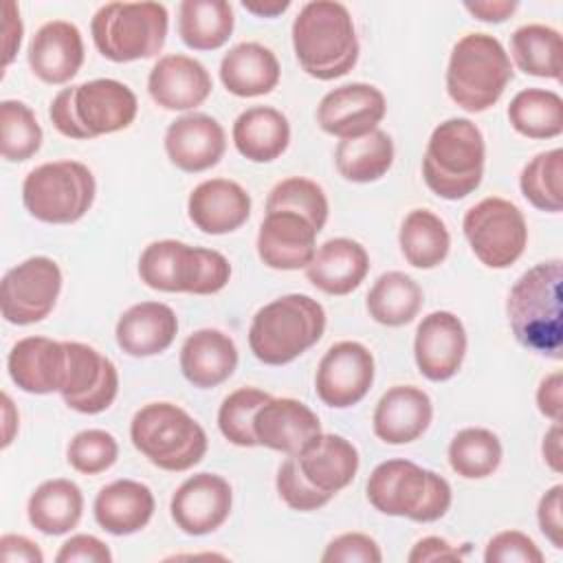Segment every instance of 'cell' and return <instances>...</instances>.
I'll use <instances>...</instances> for the list:
<instances>
[{"label": "cell", "instance_id": "6da1fadb", "mask_svg": "<svg viewBox=\"0 0 563 563\" xmlns=\"http://www.w3.org/2000/svg\"><path fill=\"white\" fill-rule=\"evenodd\" d=\"M561 282V260L541 262L512 284L506 303L515 339L526 350L550 358H561L563 350Z\"/></svg>", "mask_w": 563, "mask_h": 563}, {"label": "cell", "instance_id": "7a4b0ae2", "mask_svg": "<svg viewBox=\"0 0 563 563\" xmlns=\"http://www.w3.org/2000/svg\"><path fill=\"white\" fill-rule=\"evenodd\" d=\"M292 46L299 66L314 79L347 75L358 59V40L345 4L306 2L292 22Z\"/></svg>", "mask_w": 563, "mask_h": 563}, {"label": "cell", "instance_id": "3957f363", "mask_svg": "<svg viewBox=\"0 0 563 563\" xmlns=\"http://www.w3.org/2000/svg\"><path fill=\"white\" fill-rule=\"evenodd\" d=\"M486 145L479 128L462 117L442 121L429 136L422 178L444 200H462L473 194L484 176Z\"/></svg>", "mask_w": 563, "mask_h": 563}, {"label": "cell", "instance_id": "277c9868", "mask_svg": "<svg viewBox=\"0 0 563 563\" xmlns=\"http://www.w3.org/2000/svg\"><path fill=\"white\" fill-rule=\"evenodd\" d=\"M139 110L136 95L117 79H92L55 95L48 117L68 139H95L125 130Z\"/></svg>", "mask_w": 563, "mask_h": 563}, {"label": "cell", "instance_id": "5b68a950", "mask_svg": "<svg viewBox=\"0 0 563 563\" xmlns=\"http://www.w3.org/2000/svg\"><path fill=\"white\" fill-rule=\"evenodd\" d=\"M325 330L323 306L308 295H284L260 308L249 328V345L257 361L286 365L310 350Z\"/></svg>", "mask_w": 563, "mask_h": 563}, {"label": "cell", "instance_id": "8992f818", "mask_svg": "<svg viewBox=\"0 0 563 563\" xmlns=\"http://www.w3.org/2000/svg\"><path fill=\"white\" fill-rule=\"evenodd\" d=\"M367 499L383 515L429 523L446 515L453 495L442 475L409 460H387L372 471Z\"/></svg>", "mask_w": 563, "mask_h": 563}, {"label": "cell", "instance_id": "52a82bcc", "mask_svg": "<svg viewBox=\"0 0 563 563\" xmlns=\"http://www.w3.org/2000/svg\"><path fill=\"white\" fill-rule=\"evenodd\" d=\"M512 64L501 42L488 33H468L457 40L446 68V92L466 112H484L499 101Z\"/></svg>", "mask_w": 563, "mask_h": 563}, {"label": "cell", "instance_id": "ba28073f", "mask_svg": "<svg viewBox=\"0 0 563 563\" xmlns=\"http://www.w3.org/2000/svg\"><path fill=\"white\" fill-rule=\"evenodd\" d=\"M139 277L145 286L163 292L213 295L229 284L231 264L220 251L158 240L141 253Z\"/></svg>", "mask_w": 563, "mask_h": 563}, {"label": "cell", "instance_id": "9c48e42d", "mask_svg": "<svg viewBox=\"0 0 563 563\" xmlns=\"http://www.w3.org/2000/svg\"><path fill=\"white\" fill-rule=\"evenodd\" d=\"M130 440L154 466L189 471L207 453L205 429L178 405L150 402L130 422Z\"/></svg>", "mask_w": 563, "mask_h": 563}, {"label": "cell", "instance_id": "30bf717a", "mask_svg": "<svg viewBox=\"0 0 563 563\" xmlns=\"http://www.w3.org/2000/svg\"><path fill=\"white\" fill-rule=\"evenodd\" d=\"M169 15L161 2H108L97 9L90 33L97 51L110 62L150 59L161 53Z\"/></svg>", "mask_w": 563, "mask_h": 563}, {"label": "cell", "instance_id": "8fae6325", "mask_svg": "<svg viewBox=\"0 0 563 563\" xmlns=\"http://www.w3.org/2000/svg\"><path fill=\"white\" fill-rule=\"evenodd\" d=\"M97 183L79 161H53L31 169L22 185L26 211L48 224H73L95 202Z\"/></svg>", "mask_w": 563, "mask_h": 563}, {"label": "cell", "instance_id": "7c38bea8", "mask_svg": "<svg viewBox=\"0 0 563 563\" xmlns=\"http://www.w3.org/2000/svg\"><path fill=\"white\" fill-rule=\"evenodd\" d=\"M464 235L475 257L488 268H508L528 244V227L521 209L506 198H484L462 220Z\"/></svg>", "mask_w": 563, "mask_h": 563}, {"label": "cell", "instance_id": "4fadbf2b", "mask_svg": "<svg viewBox=\"0 0 563 563\" xmlns=\"http://www.w3.org/2000/svg\"><path fill=\"white\" fill-rule=\"evenodd\" d=\"M62 290V271L55 260L35 255L13 266L0 286V310L13 325L42 321L55 308Z\"/></svg>", "mask_w": 563, "mask_h": 563}, {"label": "cell", "instance_id": "5bb4252c", "mask_svg": "<svg viewBox=\"0 0 563 563\" xmlns=\"http://www.w3.org/2000/svg\"><path fill=\"white\" fill-rule=\"evenodd\" d=\"M66 372L59 387L64 402L79 413L106 411L119 391V372L114 363L95 347L77 341H64Z\"/></svg>", "mask_w": 563, "mask_h": 563}, {"label": "cell", "instance_id": "9a60e30c", "mask_svg": "<svg viewBox=\"0 0 563 563\" xmlns=\"http://www.w3.org/2000/svg\"><path fill=\"white\" fill-rule=\"evenodd\" d=\"M374 383V356L358 341H339L321 356L314 389L323 405L347 409L365 398Z\"/></svg>", "mask_w": 563, "mask_h": 563}, {"label": "cell", "instance_id": "2e32d148", "mask_svg": "<svg viewBox=\"0 0 563 563\" xmlns=\"http://www.w3.org/2000/svg\"><path fill=\"white\" fill-rule=\"evenodd\" d=\"M387 110L385 95L372 84H345L330 90L317 108V123L323 132L343 139H358L378 128Z\"/></svg>", "mask_w": 563, "mask_h": 563}, {"label": "cell", "instance_id": "e0dca14e", "mask_svg": "<svg viewBox=\"0 0 563 563\" xmlns=\"http://www.w3.org/2000/svg\"><path fill=\"white\" fill-rule=\"evenodd\" d=\"M233 493L224 477L216 473H196L185 479L169 504L174 523L191 537L218 530L231 512Z\"/></svg>", "mask_w": 563, "mask_h": 563}, {"label": "cell", "instance_id": "ac0fdd59", "mask_svg": "<svg viewBox=\"0 0 563 563\" xmlns=\"http://www.w3.org/2000/svg\"><path fill=\"white\" fill-rule=\"evenodd\" d=\"M466 354V330L446 310L427 314L416 330L413 356L420 374L433 383L449 380L462 367Z\"/></svg>", "mask_w": 563, "mask_h": 563}, {"label": "cell", "instance_id": "d6986e66", "mask_svg": "<svg viewBox=\"0 0 563 563\" xmlns=\"http://www.w3.org/2000/svg\"><path fill=\"white\" fill-rule=\"evenodd\" d=\"M317 229L295 211H268L257 233V255L275 271L306 268L317 251Z\"/></svg>", "mask_w": 563, "mask_h": 563}, {"label": "cell", "instance_id": "ffe728a7", "mask_svg": "<svg viewBox=\"0 0 563 563\" xmlns=\"http://www.w3.org/2000/svg\"><path fill=\"white\" fill-rule=\"evenodd\" d=\"M227 150L224 128L209 114H185L169 123L165 132V152L172 165L198 174L220 163Z\"/></svg>", "mask_w": 563, "mask_h": 563}, {"label": "cell", "instance_id": "44dd1931", "mask_svg": "<svg viewBox=\"0 0 563 563\" xmlns=\"http://www.w3.org/2000/svg\"><path fill=\"white\" fill-rule=\"evenodd\" d=\"M209 70L189 55H163L147 77V92L165 110H191L211 95Z\"/></svg>", "mask_w": 563, "mask_h": 563}, {"label": "cell", "instance_id": "7402d4cb", "mask_svg": "<svg viewBox=\"0 0 563 563\" xmlns=\"http://www.w3.org/2000/svg\"><path fill=\"white\" fill-rule=\"evenodd\" d=\"M26 57L37 79L44 84H66L84 64L81 33L66 20L46 22L35 31Z\"/></svg>", "mask_w": 563, "mask_h": 563}, {"label": "cell", "instance_id": "603a6c76", "mask_svg": "<svg viewBox=\"0 0 563 563\" xmlns=\"http://www.w3.org/2000/svg\"><path fill=\"white\" fill-rule=\"evenodd\" d=\"M189 220L209 235L240 229L251 216V196L242 185L227 178L202 180L187 200Z\"/></svg>", "mask_w": 563, "mask_h": 563}, {"label": "cell", "instance_id": "cb8c5ba5", "mask_svg": "<svg viewBox=\"0 0 563 563\" xmlns=\"http://www.w3.org/2000/svg\"><path fill=\"white\" fill-rule=\"evenodd\" d=\"M253 433L257 444L295 455L308 440L321 433V422L301 400L271 396L253 418Z\"/></svg>", "mask_w": 563, "mask_h": 563}, {"label": "cell", "instance_id": "d4e9b609", "mask_svg": "<svg viewBox=\"0 0 563 563\" xmlns=\"http://www.w3.org/2000/svg\"><path fill=\"white\" fill-rule=\"evenodd\" d=\"M431 418L433 405L427 391L413 385H396L376 402L372 427L383 442L407 444L429 429Z\"/></svg>", "mask_w": 563, "mask_h": 563}, {"label": "cell", "instance_id": "484cf974", "mask_svg": "<svg viewBox=\"0 0 563 563\" xmlns=\"http://www.w3.org/2000/svg\"><path fill=\"white\" fill-rule=\"evenodd\" d=\"M9 376L26 394L59 391L66 372L64 341L24 336L9 352Z\"/></svg>", "mask_w": 563, "mask_h": 563}, {"label": "cell", "instance_id": "4316f807", "mask_svg": "<svg viewBox=\"0 0 563 563\" xmlns=\"http://www.w3.org/2000/svg\"><path fill=\"white\" fill-rule=\"evenodd\" d=\"M295 457L303 477L330 497L343 490L358 471V451L350 440L334 433H317Z\"/></svg>", "mask_w": 563, "mask_h": 563}, {"label": "cell", "instance_id": "83f0119b", "mask_svg": "<svg viewBox=\"0 0 563 563\" xmlns=\"http://www.w3.org/2000/svg\"><path fill=\"white\" fill-rule=\"evenodd\" d=\"M369 271L365 246L350 238L323 242L306 266L308 282L328 295H347L361 286Z\"/></svg>", "mask_w": 563, "mask_h": 563}, {"label": "cell", "instance_id": "f1b7e54d", "mask_svg": "<svg viewBox=\"0 0 563 563\" xmlns=\"http://www.w3.org/2000/svg\"><path fill=\"white\" fill-rule=\"evenodd\" d=\"M178 332L176 312L161 301H141L117 321V343L130 356H154L165 352Z\"/></svg>", "mask_w": 563, "mask_h": 563}, {"label": "cell", "instance_id": "f546056e", "mask_svg": "<svg viewBox=\"0 0 563 563\" xmlns=\"http://www.w3.org/2000/svg\"><path fill=\"white\" fill-rule=\"evenodd\" d=\"M238 367V347L220 330L202 328L189 334L180 347L183 376L200 389L224 383Z\"/></svg>", "mask_w": 563, "mask_h": 563}, {"label": "cell", "instance_id": "4dcf8cb0", "mask_svg": "<svg viewBox=\"0 0 563 563\" xmlns=\"http://www.w3.org/2000/svg\"><path fill=\"white\" fill-rule=\"evenodd\" d=\"M154 506L150 486L134 479H117L97 493L92 510L97 523L106 532L125 537L150 523Z\"/></svg>", "mask_w": 563, "mask_h": 563}, {"label": "cell", "instance_id": "1f68e13d", "mask_svg": "<svg viewBox=\"0 0 563 563\" xmlns=\"http://www.w3.org/2000/svg\"><path fill=\"white\" fill-rule=\"evenodd\" d=\"M279 62L271 48L257 42L233 46L220 62V79L235 97L268 95L279 84Z\"/></svg>", "mask_w": 563, "mask_h": 563}, {"label": "cell", "instance_id": "d6a6232c", "mask_svg": "<svg viewBox=\"0 0 563 563\" xmlns=\"http://www.w3.org/2000/svg\"><path fill=\"white\" fill-rule=\"evenodd\" d=\"M235 150L253 163L279 158L290 143L288 119L271 106H253L233 123Z\"/></svg>", "mask_w": 563, "mask_h": 563}, {"label": "cell", "instance_id": "836d02e7", "mask_svg": "<svg viewBox=\"0 0 563 563\" xmlns=\"http://www.w3.org/2000/svg\"><path fill=\"white\" fill-rule=\"evenodd\" d=\"M84 512V495L70 479H48L40 484L26 504L29 521L44 534L70 532Z\"/></svg>", "mask_w": 563, "mask_h": 563}, {"label": "cell", "instance_id": "e575fe53", "mask_svg": "<svg viewBox=\"0 0 563 563\" xmlns=\"http://www.w3.org/2000/svg\"><path fill=\"white\" fill-rule=\"evenodd\" d=\"M233 24V9L224 0H183L178 7V35L194 51L224 46Z\"/></svg>", "mask_w": 563, "mask_h": 563}, {"label": "cell", "instance_id": "d590c367", "mask_svg": "<svg viewBox=\"0 0 563 563\" xmlns=\"http://www.w3.org/2000/svg\"><path fill=\"white\" fill-rule=\"evenodd\" d=\"M369 317L389 328L411 323L422 308V288L413 277L400 271L383 273L365 297Z\"/></svg>", "mask_w": 563, "mask_h": 563}, {"label": "cell", "instance_id": "8d00e7d4", "mask_svg": "<svg viewBox=\"0 0 563 563\" xmlns=\"http://www.w3.org/2000/svg\"><path fill=\"white\" fill-rule=\"evenodd\" d=\"M394 163V141L385 130H374L358 139H343L334 150L336 172L352 183H374Z\"/></svg>", "mask_w": 563, "mask_h": 563}, {"label": "cell", "instance_id": "74e56055", "mask_svg": "<svg viewBox=\"0 0 563 563\" xmlns=\"http://www.w3.org/2000/svg\"><path fill=\"white\" fill-rule=\"evenodd\" d=\"M398 242L405 260L416 268L440 266L451 249L446 224L429 209H413L405 216Z\"/></svg>", "mask_w": 563, "mask_h": 563}, {"label": "cell", "instance_id": "f35d334b", "mask_svg": "<svg viewBox=\"0 0 563 563\" xmlns=\"http://www.w3.org/2000/svg\"><path fill=\"white\" fill-rule=\"evenodd\" d=\"M508 121L528 139H554L563 132V99L552 90L526 88L512 97Z\"/></svg>", "mask_w": 563, "mask_h": 563}, {"label": "cell", "instance_id": "ab89813d", "mask_svg": "<svg viewBox=\"0 0 563 563\" xmlns=\"http://www.w3.org/2000/svg\"><path fill=\"white\" fill-rule=\"evenodd\" d=\"M510 53L519 70L532 77L561 79V35L545 24H523L510 37Z\"/></svg>", "mask_w": 563, "mask_h": 563}, {"label": "cell", "instance_id": "60d3db41", "mask_svg": "<svg viewBox=\"0 0 563 563\" xmlns=\"http://www.w3.org/2000/svg\"><path fill=\"white\" fill-rule=\"evenodd\" d=\"M499 438L482 427H468L453 435L449 444L451 468L466 479H482L493 475L501 464Z\"/></svg>", "mask_w": 563, "mask_h": 563}, {"label": "cell", "instance_id": "b9f144b4", "mask_svg": "<svg viewBox=\"0 0 563 563\" xmlns=\"http://www.w3.org/2000/svg\"><path fill=\"white\" fill-rule=\"evenodd\" d=\"M519 187L532 207L559 213L563 209V150L537 154L521 169Z\"/></svg>", "mask_w": 563, "mask_h": 563}, {"label": "cell", "instance_id": "7bdbcfd3", "mask_svg": "<svg viewBox=\"0 0 563 563\" xmlns=\"http://www.w3.org/2000/svg\"><path fill=\"white\" fill-rule=\"evenodd\" d=\"M42 147V128L33 110L15 99L0 103V152L2 158L22 163Z\"/></svg>", "mask_w": 563, "mask_h": 563}, {"label": "cell", "instance_id": "ee69618b", "mask_svg": "<svg viewBox=\"0 0 563 563\" xmlns=\"http://www.w3.org/2000/svg\"><path fill=\"white\" fill-rule=\"evenodd\" d=\"M268 211H295L306 220H310L317 231H321L328 220V198L314 180L292 176V178L279 180L268 191L266 213Z\"/></svg>", "mask_w": 563, "mask_h": 563}, {"label": "cell", "instance_id": "f6af8a7d", "mask_svg": "<svg viewBox=\"0 0 563 563\" xmlns=\"http://www.w3.org/2000/svg\"><path fill=\"white\" fill-rule=\"evenodd\" d=\"M271 400V394L255 387H240L231 391L218 411L220 433L235 446H257L253 433V418L257 409Z\"/></svg>", "mask_w": 563, "mask_h": 563}, {"label": "cell", "instance_id": "bcb514c9", "mask_svg": "<svg viewBox=\"0 0 563 563\" xmlns=\"http://www.w3.org/2000/svg\"><path fill=\"white\" fill-rule=\"evenodd\" d=\"M68 464L84 475H99L108 471L119 457V444L112 433L103 429L79 431L68 444Z\"/></svg>", "mask_w": 563, "mask_h": 563}, {"label": "cell", "instance_id": "7dc6e473", "mask_svg": "<svg viewBox=\"0 0 563 563\" xmlns=\"http://www.w3.org/2000/svg\"><path fill=\"white\" fill-rule=\"evenodd\" d=\"M277 493L286 501V506H290L292 510H303V512L317 510L332 499L330 495L321 493L303 477L295 455H288L286 462L277 471Z\"/></svg>", "mask_w": 563, "mask_h": 563}, {"label": "cell", "instance_id": "c3c4849f", "mask_svg": "<svg viewBox=\"0 0 563 563\" xmlns=\"http://www.w3.org/2000/svg\"><path fill=\"white\" fill-rule=\"evenodd\" d=\"M486 563H543V552L537 548V543L519 532V530H504L495 534L484 552Z\"/></svg>", "mask_w": 563, "mask_h": 563}, {"label": "cell", "instance_id": "681fc988", "mask_svg": "<svg viewBox=\"0 0 563 563\" xmlns=\"http://www.w3.org/2000/svg\"><path fill=\"white\" fill-rule=\"evenodd\" d=\"M323 563H380L378 543L363 532H345L332 539L321 554Z\"/></svg>", "mask_w": 563, "mask_h": 563}, {"label": "cell", "instance_id": "f907efd6", "mask_svg": "<svg viewBox=\"0 0 563 563\" xmlns=\"http://www.w3.org/2000/svg\"><path fill=\"white\" fill-rule=\"evenodd\" d=\"M55 561L57 563H110L112 552L101 539L92 534H75L66 543H62Z\"/></svg>", "mask_w": 563, "mask_h": 563}, {"label": "cell", "instance_id": "816d5d0a", "mask_svg": "<svg viewBox=\"0 0 563 563\" xmlns=\"http://www.w3.org/2000/svg\"><path fill=\"white\" fill-rule=\"evenodd\" d=\"M561 493L563 486L556 484L552 486L541 499H539V508H537V519H539V528L545 534V539L561 550L563 541H561Z\"/></svg>", "mask_w": 563, "mask_h": 563}, {"label": "cell", "instance_id": "f5cc1de1", "mask_svg": "<svg viewBox=\"0 0 563 563\" xmlns=\"http://www.w3.org/2000/svg\"><path fill=\"white\" fill-rule=\"evenodd\" d=\"M0 556L4 563H42L44 554L31 539L22 534H2L0 537Z\"/></svg>", "mask_w": 563, "mask_h": 563}, {"label": "cell", "instance_id": "db71d44e", "mask_svg": "<svg viewBox=\"0 0 563 563\" xmlns=\"http://www.w3.org/2000/svg\"><path fill=\"white\" fill-rule=\"evenodd\" d=\"M464 554L453 548L449 541L440 537H424L420 539L413 550L409 552V563H427V561H460Z\"/></svg>", "mask_w": 563, "mask_h": 563}, {"label": "cell", "instance_id": "11a10c76", "mask_svg": "<svg viewBox=\"0 0 563 563\" xmlns=\"http://www.w3.org/2000/svg\"><path fill=\"white\" fill-rule=\"evenodd\" d=\"M561 372H552L545 376L537 389V405L543 416H548L552 422L561 420Z\"/></svg>", "mask_w": 563, "mask_h": 563}, {"label": "cell", "instance_id": "9f6ffc18", "mask_svg": "<svg viewBox=\"0 0 563 563\" xmlns=\"http://www.w3.org/2000/svg\"><path fill=\"white\" fill-rule=\"evenodd\" d=\"M464 9L468 13H473L477 20L504 22V20H508L515 13L517 2H508V0H479V2H464Z\"/></svg>", "mask_w": 563, "mask_h": 563}, {"label": "cell", "instance_id": "6f0895ef", "mask_svg": "<svg viewBox=\"0 0 563 563\" xmlns=\"http://www.w3.org/2000/svg\"><path fill=\"white\" fill-rule=\"evenodd\" d=\"M22 42V20L13 2L4 4V68L13 62Z\"/></svg>", "mask_w": 563, "mask_h": 563}, {"label": "cell", "instance_id": "680465c9", "mask_svg": "<svg viewBox=\"0 0 563 563\" xmlns=\"http://www.w3.org/2000/svg\"><path fill=\"white\" fill-rule=\"evenodd\" d=\"M543 460L554 473H561V424L554 422L550 431L543 435Z\"/></svg>", "mask_w": 563, "mask_h": 563}, {"label": "cell", "instance_id": "91938a15", "mask_svg": "<svg viewBox=\"0 0 563 563\" xmlns=\"http://www.w3.org/2000/svg\"><path fill=\"white\" fill-rule=\"evenodd\" d=\"M242 7H244L246 11L260 15V18H275V15L284 13V11L290 7V2H288V0H268V2H251V0H244Z\"/></svg>", "mask_w": 563, "mask_h": 563}]
</instances>
